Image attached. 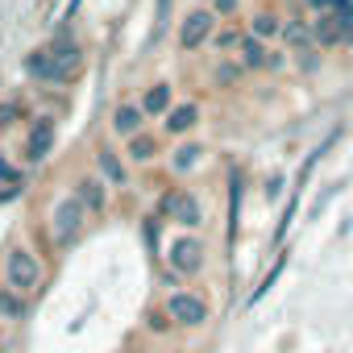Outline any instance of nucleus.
Returning <instances> with one entry per match:
<instances>
[{
	"label": "nucleus",
	"mask_w": 353,
	"mask_h": 353,
	"mask_svg": "<svg viewBox=\"0 0 353 353\" xmlns=\"http://www.w3.org/2000/svg\"><path fill=\"white\" fill-rule=\"evenodd\" d=\"M79 63H83V54H79L75 42L50 46V50H34V54H30V71H34L42 83H67V79L79 71Z\"/></svg>",
	"instance_id": "1"
},
{
	"label": "nucleus",
	"mask_w": 353,
	"mask_h": 353,
	"mask_svg": "<svg viewBox=\"0 0 353 353\" xmlns=\"http://www.w3.org/2000/svg\"><path fill=\"white\" fill-rule=\"evenodd\" d=\"M166 320L179 328H200L208 324V299L196 291H170L166 295Z\"/></svg>",
	"instance_id": "2"
},
{
	"label": "nucleus",
	"mask_w": 353,
	"mask_h": 353,
	"mask_svg": "<svg viewBox=\"0 0 353 353\" xmlns=\"http://www.w3.org/2000/svg\"><path fill=\"white\" fill-rule=\"evenodd\" d=\"M83 225H88V208L79 204V196H67L59 208H54V216H50V237H54V245H71L79 233H83Z\"/></svg>",
	"instance_id": "3"
},
{
	"label": "nucleus",
	"mask_w": 353,
	"mask_h": 353,
	"mask_svg": "<svg viewBox=\"0 0 353 353\" xmlns=\"http://www.w3.org/2000/svg\"><path fill=\"white\" fill-rule=\"evenodd\" d=\"M42 283V266H38V258L30 254V250H9V258H5V287H13L17 295H30L34 287Z\"/></svg>",
	"instance_id": "4"
},
{
	"label": "nucleus",
	"mask_w": 353,
	"mask_h": 353,
	"mask_svg": "<svg viewBox=\"0 0 353 353\" xmlns=\"http://www.w3.org/2000/svg\"><path fill=\"white\" fill-rule=\"evenodd\" d=\"M166 262H170V274H179V279L200 274L204 270V241L200 237H174L166 250Z\"/></svg>",
	"instance_id": "5"
},
{
	"label": "nucleus",
	"mask_w": 353,
	"mask_h": 353,
	"mask_svg": "<svg viewBox=\"0 0 353 353\" xmlns=\"http://www.w3.org/2000/svg\"><path fill=\"white\" fill-rule=\"evenodd\" d=\"M162 216H170L174 225H183V229H200L204 225V208L192 192H170L162 200Z\"/></svg>",
	"instance_id": "6"
},
{
	"label": "nucleus",
	"mask_w": 353,
	"mask_h": 353,
	"mask_svg": "<svg viewBox=\"0 0 353 353\" xmlns=\"http://www.w3.org/2000/svg\"><path fill=\"white\" fill-rule=\"evenodd\" d=\"M216 38V13H208V9H196L183 26H179V46L183 50H200L204 42H212Z\"/></svg>",
	"instance_id": "7"
},
{
	"label": "nucleus",
	"mask_w": 353,
	"mask_h": 353,
	"mask_svg": "<svg viewBox=\"0 0 353 353\" xmlns=\"http://www.w3.org/2000/svg\"><path fill=\"white\" fill-rule=\"evenodd\" d=\"M54 150V117H38L26 133V158L30 162H46V154Z\"/></svg>",
	"instance_id": "8"
},
{
	"label": "nucleus",
	"mask_w": 353,
	"mask_h": 353,
	"mask_svg": "<svg viewBox=\"0 0 353 353\" xmlns=\"http://www.w3.org/2000/svg\"><path fill=\"white\" fill-rule=\"evenodd\" d=\"M141 125H145V112H141V104H117L112 108V133H121V137H137L141 133Z\"/></svg>",
	"instance_id": "9"
},
{
	"label": "nucleus",
	"mask_w": 353,
	"mask_h": 353,
	"mask_svg": "<svg viewBox=\"0 0 353 353\" xmlns=\"http://www.w3.org/2000/svg\"><path fill=\"white\" fill-rule=\"evenodd\" d=\"M200 125V104H174L170 112H166V133H192Z\"/></svg>",
	"instance_id": "10"
},
{
	"label": "nucleus",
	"mask_w": 353,
	"mask_h": 353,
	"mask_svg": "<svg viewBox=\"0 0 353 353\" xmlns=\"http://www.w3.org/2000/svg\"><path fill=\"white\" fill-rule=\"evenodd\" d=\"M96 162H100V174H104V179L112 183V188H125L129 183V170H125V162L108 150V145H100L96 150Z\"/></svg>",
	"instance_id": "11"
},
{
	"label": "nucleus",
	"mask_w": 353,
	"mask_h": 353,
	"mask_svg": "<svg viewBox=\"0 0 353 353\" xmlns=\"http://www.w3.org/2000/svg\"><path fill=\"white\" fill-rule=\"evenodd\" d=\"M237 54H241V67H270V59H274V50H266V42H258L254 34H245L241 38V46H237Z\"/></svg>",
	"instance_id": "12"
},
{
	"label": "nucleus",
	"mask_w": 353,
	"mask_h": 353,
	"mask_svg": "<svg viewBox=\"0 0 353 353\" xmlns=\"http://www.w3.org/2000/svg\"><path fill=\"white\" fill-rule=\"evenodd\" d=\"M174 104H170V83H154V88H145V96H141V112L145 117H166Z\"/></svg>",
	"instance_id": "13"
},
{
	"label": "nucleus",
	"mask_w": 353,
	"mask_h": 353,
	"mask_svg": "<svg viewBox=\"0 0 353 353\" xmlns=\"http://www.w3.org/2000/svg\"><path fill=\"white\" fill-rule=\"evenodd\" d=\"M79 204L88 208V212H104V204H108V192H104V183L100 179H79Z\"/></svg>",
	"instance_id": "14"
},
{
	"label": "nucleus",
	"mask_w": 353,
	"mask_h": 353,
	"mask_svg": "<svg viewBox=\"0 0 353 353\" xmlns=\"http://www.w3.org/2000/svg\"><path fill=\"white\" fill-rule=\"evenodd\" d=\"M250 34H254L258 42H270V38H279V34H283V21H279L274 13H254V21H250Z\"/></svg>",
	"instance_id": "15"
},
{
	"label": "nucleus",
	"mask_w": 353,
	"mask_h": 353,
	"mask_svg": "<svg viewBox=\"0 0 353 353\" xmlns=\"http://www.w3.org/2000/svg\"><path fill=\"white\" fill-rule=\"evenodd\" d=\"M154 154H158V141H154L150 133H137V137L129 141V158H133V162H150Z\"/></svg>",
	"instance_id": "16"
},
{
	"label": "nucleus",
	"mask_w": 353,
	"mask_h": 353,
	"mask_svg": "<svg viewBox=\"0 0 353 353\" xmlns=\"http://www.w3.org/2000/svg\"><path fill=\"white\" fill-rule=\"evenodd\" d=\"M316 38H320L324 46H336V42H345V30L336 26V17H320V21H316Z\"/></svg>",
	"instance_id": "17"
},
{
	"label": "nucleus",
	"mask_w": 353,
	"mask_h": 353,
	"mask_svg": "<svg viewBox=\"0 0 353 353\" xmlns=\"http://www.w3.org/2000/svg\"><path fill=\"white\" fill-rule=\"evenodd\" d=\"M21 307H26V303H21V295H17L13 287H0V316H5V320H17Z\"/></svg>",
	"instance_id": "18"
},
{
	"label": "nucleus",
	"mask_w": 353,
	"mask_h": 353,
	"mask_svg": "<svg viewBox=\"0 0 353 353\" xmlns=\"http://www.w3.org/2000/svg\"><path fill=\"white\" fill-rule=\"evenodd\" d=\"M200 154H204L200 145H183V150H174V162H170V166H174V170H192V166L200 162Z\"/></svg>",
	"instance_id": "19"
},
{
	"label": "nucleus",
	"mask_w": 353,
	"mask_h": 353,
	"mask_svg": "<svg viewBox=\"0 0 353 353\" xmlns=\"http://www.w3.org/2000/svg\"><path fill=\"white\" fill-rule=\"evenodd\" d=\"M283 266H287V254H279V262H274V270H270V274L262 279V287L254 291V299H250V303H258V299H262V295H266V291L274 287V279H279V270H283Z\"/></svg>",
	"instance_id": "20"
},
{
	"label": "nucleus",
	"mask_w": 353,
	"mask_h": 353,
	"mask_svg": "<svg viewBox=\"0 0 353 353\" xmlns=\"http://www.w3.org/2000/svg\"><path fill=\"white\" fill-rule=\"evenodd\" d=\"M283 30H287V38H291L295 46H312V34H307V30H299V26H283Z\"/></svg>",
	"instance_id": "21"
},
{
	"label": "nucleus",
	"mask_w": 353,
	"mask_h": 353,
	"mask_svg": "<svg viewBox=\"0 0 353 353\" xmlns=\"http://www.w3.org/2000/svg\"><path fill=\"white\" fill-rule=\"evenodd\" d=\"M216 46L221 50H233V46H241V34L237 30H225V34H216Z\"/></svg>",
	"instance_id": "22"
},
{
	"label": "nucleus",
	"mask_w": 353,
	"mask_h": 353,
	"mask_svg": "<svg viewBox=\"0 0 353 353\" xmlns=\"http://www.w3.org/2000/svg\"><path fill=\"white\" fill-rule=\"evenodd\" d=\"M0 183H21V170H13L5 158H0Z\"/></svg>",
	"instance_id": "23"
},
{
	"label": "nucleus",
	"mask_w": 353,
	"mask_h": 353,
	"mask_svg": "<svg viewBox=\"0 0 353 353\" xmlns=\"http://www.w3.org/2000/svg\"><path fill=\"white\" fill-rule=\"evenodd\" d=\"M17 112H21L17 104H5V108H0V129H9V125L17 121Z\"/></svg>",
	"instance_id": "24"
},
{
	"label": "nucleus",
	"mask_w": 353,
	"mask_h": 353,
	"mask_svg": "<svg viewBox=\"0 0 353 353\" xmlns=\"http://www.w3.org/2000/svg\"><path fill=\"white\" fill-rule=\"evenodd\" d=\"M237 71H241V63H237V67H233V63H225V67L216 71V79H221V83H233V79H237Z\"/></svg>",
	"instance_id": "25"
},
{
	"label": "nucleus",
	"mask_w": 353,
	"mask_h": 353,
	"mask_svg": "<svg viewBox=\"0 0 353 353\" xmlns=\"http://www.w3.org/2000/svg\"><path fill=\"white\" fill-rule=\"evenodd\" d=\"M237 9V0H216V13H233Z\"/></svg>",
	"instance_id": "26"
},
{
	"label": "nucleus",
	"mask_w": 353,
	"mask_h": 353,
	"mask_svg": "<svg viewBox=\"0 0 353 353\" xmlns=\"http://www.w3.org/2000/svg\"><path fill=\"white\" fill-rule=\"evenodd\" d=\"M307 5H312V9H332L336 0H307Z\"/></svg>",
	"instance_id": "27"
}]
</instances>
